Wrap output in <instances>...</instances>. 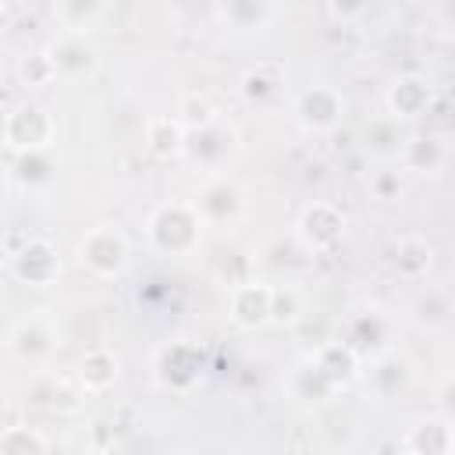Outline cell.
I'll list each match as a JSON object with an SVG mask.
<instances>
[{
	"instance_id": "obj_1",
	"label": "cell",
	"mask_w": 455,
	"mask_h": 455,
	"mask_svg": "<svg viewBox=\"0 0 455 455\" xmlns=\"http://www.w3.org/2000/svg\"><path fill=\"white\" fill-rule=\"evenodd\" d=\"M199 228H203V217L196 213V206L167 203L149 217V242L160 252H185L199 242Z\"/></svg>"
},
{
	"instance_id": "obj_2",
	"label": "cell",
	"mask_w": 455,
	"mask_h": 455,
	"mask_svg": "<svg viewBox=\"0 0 455 455\" xmlns=\"http://www.w3.org/2000/svg\"><path fill=\"white\" fill-rule=\"evenodd\" d=\"M50 139H53V117L39 103H21L4 117L7 149H18L28 156V153H39L43 146H50Z\"/></svg>"
},
{
	"instance_id": "obj_3",
	"label": "cell",
	"mask_w": 455,
	"mask_h": 455,
	"mask_svg": "<svg viewBox=\"0 0 455 455\" xmlns=\"http://www.w3.org/2000/svg\"><path fill=\"white\" fill-rule=\"evenodd\" d=\"M78 256H82V263H85L92 274H100V277H117V274L128 267V242H124V235H121L117 228L100 224V228H92V231L82 238Z\"/></svg>"
},
{
	"instance_id": "obj_4",
	"label": "cell",
	"mask_w": 455,
	"mask_h": 455,
	"mask_svg": "<svg viewBox=\"0 0 455 455\" xmlns=\"http://www.w3.org/2000/svg\"><path fill=\"white\" fill-rule=\"evenodd\" d=\"M11 270L18 281L25 284H50L57 274H60V259H57V249L46 242V238H28L14 256H11Z\"/></svg>"
},
{
	"instance_id": "obj_5",
	"label": "cell",
	"mask_w": 455,
	"mask_h": 455,
	"mask_svg": "<svg viewBox=\"0 0 455 455\" xmlns=\"http://www.w3.org/2000/svg\"><path fill=\"white\" fill-rule=\"evenodd\" d=\"M299 235L309 249H331L345 235V217L331 203H313L299 217Z\"/></svg>"
},
{
	"instance_id": "obj_6",
	"label": "cell",
	"mask_w": 455,
	"mask_h": 455,
	"mask_svg": "<svg viewBox=\"0 0 455 455\" xmlns=\"http://www.w3.org/2000/svg\"><path fill=\"white\" fill-rule=\"evenodd\" d=\"M295 114H299V121H302L309 132H327V128H334L338 117H341V96H338L334 89H327V85H313V89H306V92L299 96Z\"/></svg>"
},
{
	"instance_id": "obj_7",
	"label": "cell",
	"mask_w": 455,
	"mask_h": 455,
	"mask_svg": "<svg viewBox=\"0 0 455 455\" xmlns=\"http://www.w3.org/2000/svg\"><path fill=\"white\" fill-rule=\"evenodd\" d=\"M242 210V192L228 181V178H210L199 192H196V213L203 217V224H217L228 220Z\"/></svg>"
},
{
	"instance_id": "obj_8",
	"label": "cell",
	"mask_w": 455,
	"mask_h": 455,
	"mask_svg": "<svg viewBox=\"0 0 455 455\" xmlns=\"http://www.w3.org/2000/svg\"><path fill=\"white\" fill-rule=\"evenodd\" d=\"M270 291L267 284H235L231 288V320L238 327H259L270 320Z\"/></svg>"
},
{
	"instance_id": "obj_9",
	"label": "cell",
	"mask_w": 455,
	"mask_h": 455,
	"mask_svg": "<svg viewBox=\"0 0 455 455\" xmlns=\"http://www.w3.org/2000/svg\"><path fill=\"white\" fill-rule=\"evenodd\" d=\"M50 57H53L57 78H82V75H89V71L96 68V53H92L78 36L60 39V43L50 50Z\"/></svg>"
},
{
	"instance_id": "obj_10",
	"label": "cell",
	"mask_w": 455,
	"mask_h": 455,
	"mask_svg": "<svg viewBox=\"0 0 455 455\" xmlns=\"http://www.w3.org/2000/svg\"><path fill=\"white\" fill-rule=\"evenodd\" d=\"M387 107L398 117H416V114H423L430 107V85L423 78H416V75L398 78L391 85V92H387Z\"/></svg>"
},
{
	"instance_id": "obj_11",
	"label": "cell",
	"mask_w": 455,
	"mask_h": 455,
	"mask_svg": "<svg viewBox=\"0 0 455 455\" xmlns=\"http://www.w3.org/2000/svg\"><path fill=\"white\" fill-rule=\"evenodd\" d=\"M117 373H121V363H117V355L110 348L85 352V359L78 366V380H82L85 391H107L117 380Z\"/></svg>"
},
{
	"instance_id": "obj_12",
	"label": "cell",
	"mask_w": 455,
	"mask_h": 455,
	"mask_svg": "<svg viewBox=\"0 0 455 455\" xmlns=\"http://www.w3.org/2000/svg\"><path fill=\"white\" fill-rule=\"evenodd\" d=\"M405 448H409V455H448V448H451V427L441 423V419H419L405 434Z\"/></svg>"
},
{
	"instance_id": "obj_13",
	"label": "cell",
	"mask_w": 455,
	"mask_h": 455,
	"mask_svg": "<svg viewBox=\"0 0 455 455\" xmlns=\"http://www.w3.org/2000/svg\"><path fill=\"white\" fill-rule=\"evenodd\" d=\"M146 146L156 156H178L185 149V124L178 117H149L146 121Z\"/></svg>"
},
{
	"instance_id": "obj_14",
	"label": "cell",
	"mask_w": 455,
	"mask_h": 455,
	"mask_svg": "<svg viewBox=\"0 0 455 455\" xmlns=\"http://www.w3.org/2000/svg\"><path fill=\"white\" fill-rule=\"evenodd\" d=\"M36 331H43V320L39 316H25L14 331H11V338H7V348L14 352V355H21V359H36V355H43V352H50V345H53V334H36Z\"/></svg>"
},
{
	"instance_id": "obj_15",
	"label": "cell",
	"mask_w": 455,
	"mask_h": 455,
	"mask_svg": "<svg viewBox=\"0 0 455 455\" xmlns=\"http://www.w3.org/2000/svg\"><path fill=\"white\" fill-rule=\"evenodd\" d=\"M46 437L36 430V427H25V423H14V427H4L0 434V455H46Z\"/></svg>"
},
{
	"instance_id": "obj_16",
	"label": "cell",
	"mask_w": 455,
	"mask_h": 455,
	"mask_svg": "<svg viewBox=\"0 0 455 455\" xmlns=\"http://www.w3.org/2000/svg\"><path fill=\"white\" fill-rule=\"evenodd\" d=\"M316 373H323L331 384L348 380L355 373V352L348 345H323L316 355Z\"/></svg>"
},
{
	"instance_id": "obj_17",
	"label": "cell",
	"mask_w": 455,
	"mask_h": 455,
	"mask_svg": "<svg viewBox=\"0 0 455 455\" xmlns=\"http://www.w3.org/2000/svg\"><path fill=\"white\" fill-rule=\"evenodd\" d=\"M103 14V7L100 4H57L53 7V18L71 32V36H85V32H92V25H96V18Z\"/></svg>"
},
{
	"instance_id": "obj_18",
	"label": "cell",
	"mask_w": 455,
	"mask_h": 455,
	"mask_svg": "<svg viewBox=\"0 0 455 455\" xmlns=\"http://www.w3.org/2000/svg\"><path fill=\"white\" fill-rule=\"evenodd\" d=\"M18 78L21 85H46L57 78V68H53V57L50 50H32L18 60Z\"/></svg>"
},
{
	"instance_id": "obj_19",
	"label": "cell",
	"mask_w": 455,
	"mask_h": 455,
	"mask_svg": "<svg viewBox=\"0 0 455 455\" xmlns=\"http://www.w3.org/2000/svg\"><path fill=\"white\" fill-rule=\"evenodd\" d=\"M299 316H302V291L291 288V284L274 288V291H270V323L288 327V323H295Z\"/></svg>"
},
{
	"instance_id": "obj_20",
	"label": "cell",
	"mask_w": 455,
	"mask_h": 455,
	"mask_svg": "<svg viewBox=\"0 0 455 455\" xmlns=\"http://www.w3.org/2000/svg\"><path fill=\"white\" fill-rule=\"evenodd\" d=\"M217 14L231 25H238V18H256V21H267L274 18V7L267 4H228V7H217Z\"/></svg>"
},
{
	"instance_id": "obj_21",
	"label": "cell",
	"mask_w": 455,
	"mask_h": 455,
	"mask_svg": "<svg viewBox=\"0 0 455 455\" xmlns=\"http://www.w3.org/2000/svg\"><path fill=\"white\" fill-rule=\"evenodd\" d=\"M267 71H270V64H259V68H252V71L242 78V92H245L249 100H263V96H270V92L277 89V82H281V78L267 82V78H263Z\"/></svg>"
},
{
	"instance_id": "obj_22",
	"label": "cell",
	"mask_w": 455,
	"mask_h": 455,
	"mask_svg": "<svg viewBox=\"0 0 455 455\" xmlns=\"http://www.w3.org/2000/svg\"><path fill=\"white\" fill-rule=\"evenodd\" d=\"M448 455H455V427H451V448H448Z\"/></svg>"
}]
</instances>
